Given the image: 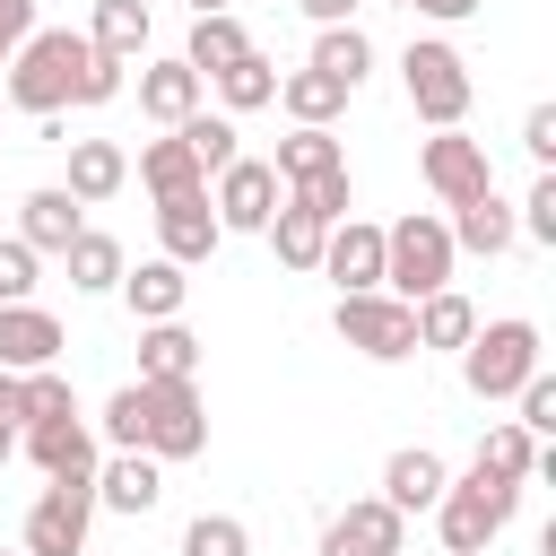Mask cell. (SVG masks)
<instances>
[{
    "label": "cell",
    "instance_id": "2",
    "mask_svg": "<svg viewBox=\"0 0 556 556\" xmlns=\"http://www.w3.org/2000/svg\"><path fill=\"white\" fill-rule=\"evenodd\" d=\"M104 443L113 452H148V460H200L208 452L200 382H122L104 400Z\"/></svg>",
    "mask_w": 556,
    "mask_h": 556
},
{
    "label": "cell",
    "instance_id": "30",
    "mask_svg": "<svg viewBox=\"0 0 556 556\" xmlns=\"http://www.w3.org/2000/svg\"><path fill=\"white\" fill-rule=\"evenodd\" d=\"M278 104H287L295 122H313V130H330V122L348 113V87H339V78H321V70L304 61V70H287V78H278Z\"/></svg>",
    "mask_w": 556,
    "mask_h": 556
},
{
    "label": "cell",
    "instance_id": "35",
    "mask_svg": "<svg viewBox=\"0 0 556 556\" xmlns=\"http://www.w3.org/2000/svg\"><path fill=\"white\" fill-rule=\"evenodd\" d=\"M174 130H182V139H191V156H200V165H208V174H217V165H235V156H243V148H235V113H191V122H174Z\"/></svg>",
    "mask_w": 556,
    "mask_h": 556
},
{
    "label": "cell",
    "instance_id": "21",
    "mask_svg": "<svg viewBox=\"0 0 556 556\" xmlns=\"http://www.w3.org/2000/svg\"><path fill=\"white\" fill-rule=\"evenodd\" d=\"M122 182H130V156H122L113 139H70V182H61V191H70L78 208H96V200H113Z\"/></svg>",
    "mask_w": 556,
    "mask_h": 556
},
{
    "label": "cell",
    "instance_id": "45",
    "mask_svg": "<svg viewBox=\"0 0 556 556\" xmlns=\"http://www.w3.org/2000/svg\"><path fill=\"white\" fill-rule=\"evenodd\" d=\"M217 9H235V0H191V17H217Z\"/></svg>",
    "mask_w": 556,
    "mask_h": 556
},
{
    "label": "cell",
    "instance_id": "20",
    "mask_svg": "<svg viewBox=\"0 0 556 556\" xmlns=\"http://www.w3.org/2000/svg\"><path fill=\"white\" fill-rule=\"evenodd\" d=\"M87 226V208L61 191V182H43V191H26L17 200V243H35V252H70V235Z\"/></svg>",
    "mask_w": 556,
    "mask_h": 556
},
{
    "label": "cell",
    "instance_id": "29",
    "mask_svg": "<svg viewBox=\"0 0 556 556\" xmlns=\"http://www.w3.org/2000/svg\"><path fill=\"white\" fill-rule=\"evenodd\" d=\"M87 43L104 52V61H139L148 52V0H96V26H87Z\"/></svg>",
    "mask_w": 556,
    "mask_h": 556
},
{
    "label": "cell",
    "instance_id": "22",
    "mask_svg": "<svg viewBox=\"0 0 556 556\" xmlns=\"http://www.w3.org/2000/svg\"><path fill=\"white\" fill-rule=\"evenodd\" d=\"M443 226H452V252H478V261H495V252H513V235H521V226H513V208H504L495 191H478V200H460V208H452Z\"/></svg>",
    "mask_w": 556,
    "mask_h": 556
},
{
    "label": "cell",
    "instance_id": "17",
    "mask_svg": "<svg viewBox=\"0 0 556 556\" xmlns=\"http://www.w3.org/2000/svg\"><path fill=\"white\" fill-rule=\"evenodd\" d=\"M200 87H208V78H200L191 61H148V70H139V113H148L156 130H174V122L200 113Z\"/></svg>",
    "mask_w": 556,
    "mask_h": 556
},
{
    "label": "cell",
    "instance_id": "42",
    "mask_svg": "<svg viewBox=\"0 0 556 556\" xmlns=\"http://www.w3.org/2000/svg\"><path fill=\"white\" fill-rule=\"evenodd\" d=\"M35 35V0H0V70H9V52Z\"/></svg>",
    "mask_w": 556,
    "mask_h": 556
},
{
    "label": "cell",
    "instance_id": "4",
    "mask_svg": "<svg viewBox=\"0 0 556 556\" xmlns=\"http://www.w3.org/2000/svg\"><path fill=\"white\" fill-rule=\"evenodd\" d=\"M452 226L434 217V208H408L400 226H382V295H400V304H417V295H434V287H452Z\"/></svg>",
    "mask_w": 556,
    "mask_h": 556
},
{
    "label": "cell",
    "instance_id": "33",
    "mask_svg": "<svg viewBox=\"0 0 556 556\" xmlns=\"http://www.w3.org/2000/svg\"><path fill=\"white\" fill-rule=\"evenodd\" d=\"M261 235L278 243V261H287V269H321V235H330V226H321L313 208H295V200H278Z\"/></svg>",
    "mask_w": 556,
    "mask_h": 556
},
{
    "label": "cell",
    "instance_id": "23",
    "mask_svg": "<svg viewBox=\"0 0 556 556\" xmlns=\"http://www.w3.org/2000/svg\"><path fill=\"white\" fill-rule=\"evenodd\" d=\"M182 295H191V278H182V261H139V269H122V304L139 313V321H174L182 313Z\"/></svg>",
    "mask_w": 556,
    "mask_h": 556
},
{
    "label": "cell",
    "instance_id": "9",
    "mask_svg": "<svg viewBox=\"0 0 556 556\" xmlns=\"http://www.w3.org/2000/svg\"><path fill=\"white\" fill-rule=\"evenodd\" d=\"M417 174H426V191H434L443 208H460V200H478V191H495V165H486V139H469V130H434V139L417 148Z\"/></svg>",
    "mask_w": 556,
    "mask_h": 556
},
{
    "label": "cell",
    "instance_id": "37",
    "mask_svg": "<svg viewBox=\"0 0 556 556\" xmlns=\"http://www.w3.org/2000/svg\"><path fill=\"white\" fill-rule=\"evenodd\" d=\"M287 200H295V208H313L321 226H339V217H348V165H339V174H313V182H295Z\"/></svg>",
    "mask_w": 556,
    "mask_h": 556
},
{
    "label": "cell",
    "instance_id": "44",
    "mask_svg": "<svg viewBox=\"0 0 556 556\" xmlns=\"http://www.w3.org/2000/svg\"><path fill=\"white\" fill-rule=\"evenodd\" d=\"M295 9H304V17H313V26H348V17H356V9H365V0H295Z\"/></svg>",
    "mask_w": 556,
    "mask_h": 556
},
{
    "label": "cell",
    "instance_id": "18",
    "mask_svg": "<svg viewBox=\"0 0 556 556\" xmlns=\"http://www.w3.org/2000/svg\"><path fill=\"white\" fill-rule=\"evenodd\" d=\"M443 452H426V443H408V452H391L382 460V504L391 513H434V495H443Z\"/></svg>",
    "mask_w": 556,
    "mask_h": 556
},
{
    "label": "cell",
    "instance_id": "16",
    "mask_svg": "<svg viewBox=\"0 0 556 556\" xmlns=\"http://www.w3.org/2000/svg\"><path fill=\"white\" fill-rule=\"evenodd\" d=\"M96 504L104 513H156V495H165V460H148V452H113V460H96Z\"/></svg>",
    "mask_w": 556,
    "mask_h": 556
},
{
    "label": "cell",
    "instance_id": "13",
    "mask_svg": "<svg viewBox=\"0 0 556 556\" xmlns=\"http://www.w3.org/2000/svg\"><path fill=\"white\" fill-rule=\"evenodd\" d=\"M321 278H339V295H365V287H382V226H365V217H339V226L321 235Z\"/></svg>",
    "mask_w": 556,
    "mask_h": 556
},
{
    "label": "cell",
    "instance_id": "1",
    "mask_svg": "<svg viewBox=\"0 0 556 556\" xmlns=\"http://www.w3.org/2000/svg\"><path fill=\"white\" fill-rule=\"evenodd\" d=\"M17 113H35V122H52L61 104H113L122 96V61H104L87 35H70V26H35L17 52H9V87H0Z\"/></svg>",
    "mask_w": 556,
    "mask_h": 556
},
{
    "label": "cell",
    "instance_id": "47",
    "mask_svg": "<svg viewBox=\"0 0 556 556\" xmlns=\"http://www.w3.org/2000/svg\"><path fill=\"white\" fill-rule=\"evenodd\" d=\"M400 556H408V547H400Z\"/></svg>",
    "mask_w": 556,
    "mask_h": 556
},
{
    "label": "cell",
    "instance_id": "46",
    "mask_svg": "<svg viewBox=\"0 0 556 556\" xmlns=\"http://www.w3.org/2000/svg\"><path fill=\"white\" fill-rule=\"evenodd\" d=\"M0 556H26V547H0Z\"/></svg>",
    "mask_w": 556,
    "mask_h": 556
},
{
    "label": "cell",
    "instance_id": "19",
    "mask_svg": "<svg viewBox=\"0 0 556 556\" xmlns=\"http://www.w3.org/2000/svg\"><path fill=\"white\" fill-rule=\"evenodd\" d=\"M139 182H148V200H182V191H208V165L191 156L182 130H165V139L139 148Z\"/></svg>",
    "mask_w": 556,
    "mask_h": 556
},
{
    "label": "cell",
    "instance_id": "6",
    "mask_svg": "<svg viewBox=\"0 0 556 556\" xmlns=\"http://www.w3.org/2000/svg\"><path fill=\"white\" fill-rule=\"evenodd\" d=\"M400 87H408V113L426 130H460V113H469V61L443 35H417L400 52Z\"/></svg>",
    "mask_w": 556,
    "mask_h": 556
},
{
    "label": "cell",
    "instance_id": "14",
    "mask_svg": "<svg viewBox=\"0 0 556 556\" xmlns=\"http://www.w3.org/2000/svg\"><path fill=\"white\" fill-rule=\"evenodd\" d=\"M61 321L26 295V304H0V374H35V365H61Z\"/></svg>",
    "mask_w": 556,
    "mask_h": 556
},
{
    "label": "cell",
    "instance_id": "43",
    "mask_svg": "<svg viewBox=\"0 0 556 556\" xmlns=\"http://www.w3.org/2000/svg\"><path fill=\"white\" fill-rule=\"evenodd\" d=\"M408 9H417V17H434V26H460V17H478L486 0H408Z\"/></svg>",
    "mask_w": 556,
    "mask_h": 556
},
{
    "label": "cell",
    "instance_id": "15",
    "mask_svg": "<svg viewBox=\"0 0 556 556\" xmlns=\"http://www.w3.org/2000/svg\"><path fill=\"white\" fill-rule=\"evenodd\" d=\"M156 243H165V261H208L217 243H226V226H217V208H208V191H182V200H156Z\"/></svg>",
    "mask_w": 556,
    "mask_h": 556
},
{
    "label": "cell",
    "instance_id": "32",
    "mask_svg": "<svg viewBox=\"0 0 556 556\" xmlns=\"http://www.w3.org/2000/svg\"><path fill=\"white\" fill-rule=\"evenodd\" d=\"M217 104H226V113H261V104H278V61L252 43L235 70H217Z\"/></svg>",
    "mask_w": 556,
    "mask_h": 556
},
{
    "label": "cell",
    "instance_id": "11",
    "mask_svg": "<svg viewBox=\"0 0 556 556\" xmlns=\"http://www.w3.org/2000/svg\"><path fill=\"white\" fill-rule=\"evenodd\" d=\"M400 547H408V513H391L382 495L321 521V556H400Z\"/></svg>",
    "mask_w": 556,
    "mask_h": 556
},
{
    "label": "cell",
    "instance_id": "38",
    "mask_svg": "<svg viewBox=\"0 0 556 556\" xmlns=\"http://www.w3.org/2000/svg\"><path fill=\"white\" fill-rule=\"evenodd\" d=\"M513 400H521V417H513L521 434H556V374H547V365H539V374H530Z\"/></svg>",
    "mask_w": 556,
    "mask_h": 556
},
{
    "label": "cell",
    "instance_id": "31",
    "mask_svg": "<svg viewBox=\"0 0 556 556\" xmlns=\"http://www.w3.org/2000/svg\"><path fill=\"white\" fill-rule=\"evenodd\" d=\"M469 330H478V304L460 287L417 295V348H469Z\"/></svg>",
    "mask_w": 556,
    "mask_h": 556
},
{
    "label": "cell",
    "instance_id": "27",
    "mask_svg": "<svg viewBox=\"0 0 556 556\" xmlns=\"http://www.w3.org/2000/svg\"><path fill=\"white\" fill-rule=\"evenodd\" d=\"M313 70H321V78H339V87L356 96V87H365V70H374V35H365L356 17H348V26H321V35H313Z\"/></svg>",
    "mask_w": 556,
    "mask_h": 556
},
{
    "label": "cell",
    "instance_id": "36",
    "mask_svg": "<svg viewBox=\"0 0 556 556\" xmlns=\"http://www.w3.org/2000/svg\"><path fill=\"white\" fill-rule=\"evenodd\" d=\"M182 556H252V530H243L235 513H200V521L182 530Z\"/></svg>",
    "mask_w": 556,
    "mask_h": 556
},
{
    "label": "cell",
    "instance_id": "3",
    "mask_svg": "<svg viewBox=\"0 0 556 556\" xmlns=\"http://www.w3.org/2000/svg\"><path fill=\"white\" fill-rule=\"evenodd\" d=\"M513 513H521V486L478 469V460H469V478H443V495H434V530H443L452 556H486L513 530Z\"/></svg>",
    "mask_w": 556,
    "mask_h": 556
},
{
    "label": "cell",
    "instance_id": "10",
    "mask_svg": "<svg viewBox=\"0 0 556 556\" xmlns=\"http://www.w3.org/2000/svg\"><path fill=\"white\" fill-rule=\"evenodd\" d=\"M278 200H287V182H278L261 156H235V165H217V191H208V208H217V226H226V235H261Z\"/></svg>",
    "mask_w": 556,
    "mask_h": 556
},
{
    "label": "cell",
    "instance_id": "7",
    "mask_svg": "<svg viewBox=\"0 0 556 556\" xmlns=\"http://www.w3.org/2000/svg\"><path fill=\"white\" fill-rule=\"evenodd\" d=\"M330 330H339L356 356H374V365H400V356H417V304H400V295H382V287H365V295H339Z\"/></svg>",
    "mask_w": 556,
    "mask_h": 556
},
{
    "label": "cell",
    "instance_id": "12",
    "mask_svg": "<svg viewBox=\"0 0 556 556\" xmlns=\"http://www.w3.org/2000/svg\"><path fill=\"white\" fill-rule=\"evenodd\" d=\"M17 434H26V452H35V469H43V478H96V460H104L78 408H61V417H35V426H17Z\"/></svg>",
    "mask_w": 556,
    "mask_h": 556
},
{
    "label": "cell",
    "instance_id": "28",
    "mask_svg": "<svg viewBox=\"0 0 556 556\" xmlns=\"http://www.w3.org/2000/svg\"><path fill=\"white\" fill-rule=\"evenodd\" d=\"M339 165H348V156H339V139H330V130H313V122H295V130L278 139V156H269V174H278L287 191H295V182H313V174H339Z\"/></svg>",
    "mask_w": 556,
    "mask_h": 556
},
{
    "label": "cell",
    "instance_id": "40",
    "mask_svg": "<svg viewBox=\"0 0 556 556\" xmlns=\"http://www.w3.org/2000/svg\"><path fill=\"white\" fill-rule=\"evenodd\" d=\"M35 261H43L35 243H17V235L0 243V304H26L35 295Z\"/></svg>",
    "mask_w": 556,
    "mask_h": 556
},
{
    "label": "cell",
    "instance_id": "39",
    "mask_svg": "<svg viewBox=\"0 0 556 556\" xmlns=\"http://www.w3.org/2000/svg\"><path fill=\"white\" fill-rule=\"evenodd\" d=\"M513 226H521L530 243H547V252H556V174H539V182H530V200H521V217H513Z\"/></svg>",
    "mask_w": 556,
    "mask_h": 556
},
{
    "label": "cell",
    "instance_id": "41",
    "mask_svg": "<svg viewBox=\"0 0 556 556\" xmlns=\"http://www.w3.org/2000/svg\"><path fill=\"white\" fill-rule=\"evenodd\" d=\"M521 148L539 156V174H556V104H530V122H521Z\"/></svg>",
    "mask_w": 556,
    "mask_h": 556
},
{
    "label": "cell",
    "instance_id": "8",
    "mask_svg": "<svg viewBox=\"0 0 556 556\" xmlns=\"http://www.w3.org/2000/svg\"><path fill=\"white\" fill-rule=\"evenodd\" d=\"M87 530H96V486L87 478H43V495L26 504V556H87Z\"/></svg>",
    "mask_w": 556,
    "mask_h": 556
},
{
    "label": "cell",
    "instance_id": "25",
    "mask_svg": "<svg viewBox=\"0 0 556 556\" xmlns=\"http://www.w3.org/2000/svg\"><path fill=\"white\" fill-rule=\"evenodd\" d=\"M61 261H70V287H78V295H113V287H122V269H130V261H122V243H113L104 226H78Z\"/></svg>",
    "mask_w": 556,
    "mask_h": 556
},
{
    "label": "cell",
    "instance_id": "5",
    "mask_svg": "<svg viewBox=\"0 0 556 556\" xmlns=\"http://www.w3.org/2000/svg\"><path fill=\"white\" fill-rule=\"evenodd\" d=\"M530 374H539V321L504 313V321H478V330H469V348H460V382H469L478 400H513Z\"/></svg>",
    "mask_w": 556,
    "mask_h": 556
},
{
    "label": "cell",
    "instance_id": "26",
    "mask_svg": "<svg viewBox=\"0 0 556 556\" xmlns=\"http://www.w3.org/2000/svg\"><path fill=\"white\" fill-rule=\"evenodd\" d=\"M243 52H252V35H243V17H235V9H217V17H191V43H182V61H191L200 78L235 70Z\"/></svg>",
    "mask_w": 556,
    "mask_h": 556
},
{
    "label": "cell",
    "instance_id": "24",
    "mask_svg": "<svg viewBox=\"0 0 556 556\" xmlns=\"http://www.w3.org/2000/svg\"><path fill=\"white\" fill-rule=\"evenodd\" d=\"M191 374H200V339L182 330V313L148 321L139 330V382H191Z\"/></svg>",
    "mask_w": 556,
    "mask_h": 556
},
{
    "label": "cell",
    "instance_id": "34",
    "mask_svg": "<svg viewBox=\"0 0 556 556\" xmlns=\"http://www.w3.org/2000/svg\"><path fill=\"white\" fill-rule=\"evenodd\" d=\"M478 469H495V478L530 486V469H539V434H521L513 417H504V426H486V434H478Z\"/></svg>",
    "mask_w": 556,
    "mask_h": 556
}]
</instances>
